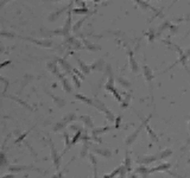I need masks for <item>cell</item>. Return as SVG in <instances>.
Segmentation results:
<instances>
[{
  "label": "cell",
  "instance_id": "33",
  "mask_svg": "<svg viewBox=\"0 0 190 178\" xmlns=\"http://www.w3.org/2000/svg\"><path fill=\"white\" fill-rule=\"evenodd\" d=\"M2 1H4V2H5V1H8V0H2Z\"/></svg>",
  "mask_w": 190,
  "mask_h": 178
},
{
  "label": "cell",
  "instance_id": "29",
  "mask_svg": "<svg viewBox=\"0 0 190 178\" xmlns=\"http://www.w3.org/2000/svg\"><path fill=\"white\" fill-rule=\"evenodd\" d=\"M10 63H11V61H6V62H4V63H2V64H1V68H4V67H5V65H7V64H10Z\"/></svg>",
  "mask_w": 190,
  "mask_h": 178
},
{
  "label": "cell",
  "instance_id": "10",
  "mask_svg": "<svg viewBox=\"0 0 190 178\" xmlns=\"http://www.w3.org/2000/svg\"><path fill=\"white\" fill-rule=\"evenodd\" d=\"M94 152L96 153V154H100V156L102 157H106V158H109V157L112 156V152L108 151V150H101V148H95Z\"/></svg>",
  "mask_w": 190,
  "mask_h": 178
},
{
  "label": "cell",
  "instance_id": "4",
  "mask_svg": "<svg viewBox=\"0 0 190 178\" xmlns=\"http://www.w3.org/2000/svg\"><path fill=\"white\" fill-rule=\"evenodd\" d=\"M170 164H162V165H159L157 167H153V169H150V173L152 172H157V171H168L169 169H170Z\"/></svg>",
  "mask_w": 190,
  "mask_h": 178
},
{
  "label": "cell",
  "instance_id": "18",
  "mask_svg": "<svg viewBox=\"0 0 190 178\" xmlns=\"http://www.w3.org/2000/svg\"><path fill=\"white\" fill-rule=\"evenodd\" d=\"M62 83H63V89L67 93H71V87L69 86V82L67 81L65 78H62Z\"/></svg>",
  "mask_w": 190,
  "mask_h": 178
},
{
  "label": "cell",
  "instance_id": "2",
  "mask_svg": "<svg viewBox=\"0 0 190 178\" xmlns=\"http://www.w3.org/2000/svg\"><path fill=\"white\" fill-rule=\"evenodd\" d=\"M143 71H144V75H145V78L149 83L152 82V78H153V74H152V70L147 67V65H144L143 67Z\"/></svg>",
  "mask_w": 190,
  "mask_h": 178
},
{
  "label": "cell",
  "instance_id": "30",
  "mask_svg": "<svg viewBox=\"0 0 190 178\" xmlns=\"http://www.w3.org/2000/svg\"><path fill=\"white\" fill-rule=\"evenodd\" d=\"M74 71H75L76 74H78V75H80V77H81V80H84V76H82V74H80V72H78V70H76V69H74Z\"/></svg>",
  "mask_w": 190,
  "mask_h": 178
},
{
  "label": "cell",
  "instance_id": "11",
  "mask_svg": "<svg viewBox=\"0 0 190 178\" xmlns=\"http://www.w3.org/2000/svg\"><path fill=\"white\" fill-rule=\"evenodd\" d=\"M80 119L84 122V125H87L89 128H93V127H94V125H93V120L90 119V116H88V115H83V116H81Z\"/></svg>",
  "mask_w": 190,
  "mask_h": 178
},
{
  "label": "cell",
  "instance_id": "8",
  "mask_svg": "<svg viewBox=\"0 0 190 178\" xmlns=\"http://www.w3.org/2000/svg\"><path fill=\"white\" fill-rule=\"evenodd\" d=\"M31 167L30 166H10L8 167V171L11 173H14V172H20L23 170H30Z\"/></svg>",
  "mask_w": 190,
  "mask_h": 178
},
{
  "label": "cell",
  "instance_id": "31",
  "mask_svg": "<svg viewBox=\"0 0 190 178\" xmlns=\"http://www.w3.org/2000/svg\"><path fill=\"white\" fill-rule=\"evenodd\" d=\"M2 178H14L13 175H6V176H2Z\"/></svg>",
  "mask_w": 190,
  "mask_h": 178
},
{
  "label": "cell",
  "instance_id": "25",
  "mask_svg": "<svg viewBox=\"0 0 190 178\" xmlns=\"http://www.w3.org/2000/svg\"><path fill=\"white\" fill-rule=\"evenodd\" d=\"M87 151H88V144L86 142V144L83 145V148H82V152H81V157H82V158H83V157H86Z\"/></svg>",
  "mask_w": 190,
  "mask_h": 178
},
{
  "label": "cell",
  "instance_id": "13",
  "mask_svg": "<svg viewBox=\"0 0 190 178\" xmlns=\"http://www.w3.org/2000/svg\"><path fill=\"white\" fill-rule=\"evenodd\" d=\"M77 62H78V64H80V67H81V70L83 71L84 74H88V72L90 71V69H92V68H90V67H88V65H86L80 58H77Z\"/></svg>",
  "mask_w": 190,
  "mask_h": 178
},
{
  "label": "cell",
  "instance_id": "27",
  "mask_svg": "<svg viewBox=\"0 0 190 178\" xmlns=\"http://www.w3.org/2000/svg\"><path fill=\"white\" fill-rule=\"evenodd\" d=\"M27 133H29V132H26V133H24V134H23L22 137H19V138H18V139H17V140H16V142H20V141H22L23 139H24V138H25V137H26V135H27Z\"/></svg>",
  "mask_w": 190,
  "mask_h": 178
},
{
  "label": "cell",
  "instance_id": "6",
  "mask_svg": "<svg viewBox=\"0 0 190 178\" xmlns=\"http://www.w3.org/2000/svg\"><path fill=\"white\" fill-rule=\"evenodd\" d=\"M157 159H159V157H158V154H156V156L144 157V158H143V159H140L139 162H140L141 164H150V163H152V162H156Z\"/></svg>",
  "mask_w": 190,
  "mask_h": 178
},
{
  "label": "cell",
  "instance_id": "32",
  "mask_svg": "<svg viewBox=\"0 0 190 178\" xmlns=\"http://www.w3.org/2000/svg\"><path fill=\"white\" fill-rule=\"evenodd\" d=\"M93 1H95V2H99V1H101V0H93Z\"/></svg>",
  "mask_w": 190,
  "mask_h": 178
},
{
  "label": "cell",
  "instance_id": "23",
  "mask_svg": "<svg viewBox=\"0 0 190 178\" xmlns=\"http://www.w3.org/2000/svg\"><path fill=\"white\" fill-rule=\"evenodd\" d=\"M124 166L126 167V170H130L131 167V159H130V156L126 154V159H125V163H124Z\"/></svg>",
  "mask_w": 190,
  "mask_h": 178
},
{
  "label": "cell",
  "instance_id": "5",
  "mask_svg": "<svg viewBox=\"0 0 190 178\" xmlns=\"http://www.w3.org/2000/svg\"><path fill=\"white\" fill-rule=\"evenodd\" d=\"M141 128H143V126H141V127H139V128H138V130H137L136 132L133 133V134H131L130 137H128V138L126 139V145H131V144H132L133 141L136 140V138L138 137V134H139V132L141 131Z\"/></svg>",
  "mask_w": 190,
  "mask_h": 178
},
{
  "label": "cell",
  "instance_id": "26",
  "mask_svg": "<svg viewBox=\"0 0 190 178\" xmlns=\"http://www.w3.org/2000/svg\"><path fill=\"white\" fill-rule=\"evenodd\" d=\"M84 22V19H82V20H80V22L77 23V24H76L75 26L73 27V30H74V31H77V30H78V29H80V26H81L82 25V23Z\"/></svg>",
  "mask_w": 190,
  "mask_h": 178
},
{
  "label": "cell",
  "instance_id": "9",
  "mask_svg": "<svg viewBox=\"0 0 190 178\" xmlns=\"http://www.w3.org/2000/svg\"><path fill=\"white\" fill-rule=\"evenodd\" d=\"M75 97L77 99V100H80V101H82V102L87 103V105H89V106H94V101L93 100H90V99H88V97H84L82 96L81 94H76Z\"/></svg>",
  "mask_w": 190,
  "mask_h": 178
},
{
  "label": "cell",
  "instance_id": "1",
  "mask_svg": "<svg viewBox=\"0 0 190 178\" xmlns=\"http://www.w3.org/2000/svg\"><path fill=\"white\" fill-rule=\"evenodd\" d=\"M94 107H96L99 110L103 112V113L106 114V116H107V119H108V120H111V121H114V116L112 115V112H111V110H108V109L106 108V106H105V105H103L101 101H99V100H95V101H94Z\"/></svg>",
  "mask_w": 190,
  "mask_h": 178
},
{
  "label": "cell",
  "instance_id": "7",
  "mask_svg": "<svg viewBox=\"0 0 190 178\" xmlns=\"http://www.w3.org/2000/svg\"><path fill=\"white\" fill-rule=\"evenodd\" d=\"M149 120H150V118H147L146 120H145V126H146V131L149 132V134H150V137L152 138V140H153V141H158V137L156 135V133H154V132H153V131H152L151 128H150V126L147 125Z\"/></svg>",
  "mask_w": 190,
  "mask_h": 178
},
{
  "label": "cell",
  "instance_id": "22",
  "mask_svg": "<svg viewBox=\"0 0 190 178\" xmlns=\"http://www.w3.org/2000/svg\"><path fill=\"white\" fill-rule=\"evenodd\" d=\"M130 100H131V95H126V100L124 101L122 100V102H121V108H126L127 106H128V102H130Z\"/></svg>",
  "mask_w": 190,
  "mask_h": 178
},
{
  "label": "cell",
  "instance_id": "17",
  "mask_svg": "<svg viewBox=\"0 0 190 178\" xmlns=\"http://www.w3.org/2000/svg\"><path fill=\"white\" fill-rule=\"evenodd\" d=\"M73 13H75V14H86V13H88V8H87V7H82V8H74V10H73Z\"/></svg>",
  "mask_w": 190,
  "mask_h": 178
},
{
  "label": "cell",
  "instance_id": "20",
  "mask_svg": "<svg viewBox=\"0 0 190 178\" xmlns=\"http://www.w3.org/2000/svg\"><path fill=\"white\" fill-rule=\"evenodd\" d=\"M81 135H82V132H81V131H80V130H78V131H77V133H76V135H75V137H74V138H73V140H71V144H70V146L75 145L76 142L78 141V139L81 138Z\"/></svg>",
  "mask_w": 190,
  "mask_h": 178
},
{
  "label": "cell",
  "instance_id": "15",
  "mask_svg": "<svg viewBox=\"0 0 190 178\" xmlns=\"http://www.w3.org/2000/svg\"><path fill=\"white\" fill-rule=\"evenodd\" d=\"M172 154V150H165L163 151L162 153H159L158 157H159V159H165V158H168L169 156H171Z\"/></svg>",
  "mask_w": 190,
  "mask_h": 178
},
{
  "label": "cell",
  "instance_id": "21",
  "mask_svg": "<svg viewBox=\"0 0 190 178\" xmlns=\"http://www.w3.org/2000/svg\"><path fill=\"white\" fill-rule=\"evenodd\" d=\"M121 169H122V166H119L116 170H114V172H112L111 175H107V176H105L103 178H113L114 176H116V175H119L120 172H121Z\"/></svg>",
  "mask_w": 190,
  "mask_h": 178
},
{
  "label": "cell",
  "instance_id": "28",
  "mask_svg": "<svg viewBox=\"0 0 190 178\" xmlns=\"http://www.w3.org/2000/svg\"><path fill=\"white\" fill-rule=\"evenodd\" d=\"M120 120H121V116H118V118L115 119V128H118V127H119Z\"/></svg>",
  "mask_w": 190,
  "mask_h": 178
},
{
  "label": "cell",
  "instance_id": "12",
  "mask_svg": "<svg viewBox=\"0 0 190 178\" xmlns=\"http://www.w3.org/2000/svg\"><path fill=\"white\" fill-rule=\"evenodd\" d=\"M112 128V127H102V128H95V130H93V137H95V135L98 134H102V133H105V132H107V131H109Z\"/></svg>",
  "mask_w": 190,
  "mask_h": 178
},
{
  "label": "cell",
  "instance_id": "3",
  "mask_svg": "<svg viewBox=\"0 0 190 178\" xmlns=\"http://www.w3.org/2000/svg\"><path fill=\"white\" fill-rule=\"evenodd\" d=\"M51 156H52V159H54L55 167L58 170V167H60V157L57 156V152L55 151V147L52 145H51Z\"/></svg>",
  "mask_w": 190,
  "mask_h": 178
},
{
  "label": "cell",
  "instance_id": "35",
  "mask_svg": "<svg viewBox=\"0 0 190 178\" xmlns=\"http://www.w3.org/2000/svg\"><path fill=\"white\" fill-rule=\"evenodd\" d=\"M176 1H177V0H175V2H176Z\"/></svg>",
  "mask_w": 190,
  "mask_h": 178
},
{
  "label": "cell",
  "instance_id": "14",
  "mask_svg": "<svg viewBox=\"0 0 190 178\" xmlns=\"http://www.w3.org/2000/svg\"><path fill=\"white\" fill-rule=\"evenodd\" d=\"M130 63H131V69H132V71L137 72L138 71V65H137L136 61H134L133 56H132V52H130Z\"/></svg>",
  "mask_w": 190,
  "mask_h": 178
},
{
  "label": "cell",
  "instance_id": "36",
  "mask_svg": "<svg viewBox=\"0 0 190 178\" xmlns=\"http://www.w3.org/2000/svg\"><path fill=\"white\" fill-rule=\"evenodd\" d=\"M189 163H190V159H189Z\"/></svg>",
  "mask_w": 190,
  "mask_h": 178
},
{
  "label": "cell",
  "instance_id": "19",
  "mask_svg": "<svg viewBox=\"0 0 190 178\" xmlns=\"http://www.w3.org/2000/svg\"><path fill=\"white\" fill-rule=\"evenodd\" d=\"M89 158L93 163V166H94V178H98V175H96V159L93 154H89Z\"/></svg>",
  "mask_w": 190,
  "mask_h": 178
},
{
  "label": "cell",
  "instance_id": "34",
  "mask_svg": "<svg viewBox=\"0 0 190 178\" xmlns=\"http://www.w3.org/2000/svg\"><path fill=\"white\" fill-rule=\"evenodd\" d=\"M189 127H190V119H189Z\"/></svg>",
  "mask_w": 190,
  "mask_h": 178
},
{
  "label": "cell",
  "instance_id": "24",
  "mask_svg": "<svg viewBox=\"0 0 190 178\" xmlns=\"http://www.w3.org/2000/svg\"><path fill=\"white\" fill-rule=\"evenodd\" d=\"M137 172L140 173V175H147V173H150V170H147L145 167H138L137 169Z\"/></svg>",
  "mask_w": 190,
  "mask_h": 178
},
{
  "label": "cell",
  "instance_id": "16",
  "mask_svg": "<svg viewBox=\"0 0 190 178\" xmlns=\"http://www.w3.org/2000/svg\"><path fill=\"white\" fill-rule=\"evenodd\" d=\"M70 19H71V18H70V14H69V17H68V20H67V23H65V26H64V29H63V31H62V33H63V35H68L69 30H70V23H71Z\"/></svg>",
  "mask_w": 190,
  "mask_h": 178
}]
</instances>
